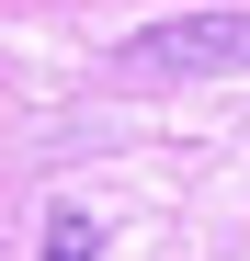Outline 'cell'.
<instances>
[{
  "instance_id": "2",
  "label": "cell",
  "mask_w": 250,
  "mask_h": 261,
  "mask_svg": "<svg viewBox=\"0 0 250 261\" xmlns=\"http://www.w3.org/2000/svg\"><path fill=\"white\" fill-rule=\"evenodd\" d=\"M103 239H91V216H46V261H91Z\"/></svg>"
},
{
  "instance_id": "1",
  "label": "cell",
  "mask_w": 250,
  "mask_h": 261,
  "mask_svg": "<svg viewBox=\"0 0 250 261\" xmlns=\"http://www.w3.org/2000/svg\"><path fill=\"white\" fill-rule=\"evenodd\" d=\"M125 80H228L250 68V12H182V23H148L114 46Z\"/></svg>"
}]
</instances>
